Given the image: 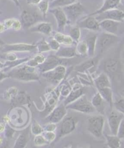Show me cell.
I'll return each instance as SVG.
<instances>
[{
    "instance_id": "obj_1",
    "label": "cell",
    "mask_w": 124,
    "mask_h": 148,
    "mask_svg": "<svg viewBox=\"0 0 124 148\" xmlns=\"http://www.w3.org/2000/svg\"><path fill=\"white\" fill-rule=\"evenodd\" d=\"M19 66L14 68V69L7 73L9 77L25 82L38 81L40 79V77L36 72L35 67L27 64L22 66Z\"/></svg>"
},
{
    "instance_id": "obj_2",
    "label": "cell",
    "mask_w": 124,
    "mask_h": 148,
    "mask_svg": "<svg viewBox=\"0 0 124 148\" xmlns=\"http://www.w3.org/2000/svg\"><path fill=\"white\" fill-rule=\"evenodd\" d=\"M118 41L119 37L117 35L103 31L97 35L95 45V53L99 54L104 53L105 51L114 46Z\"/></svg>"
},
{
    "instance_id": "obj_3",
    "label": "cell",
    "mask_w": 124,
    "mask_h": 148,
    "mask_svg": "<svg viewBox=\"0 0 124 148\" xmlns=\"http://www.w3.org/2000/svg\"><path fill=\"white\" fill-rule=\"evenodd\" d=\"M78 119L72 116H65L57 126V134L56 140L61 138L72 133L76 128Z\"/></svg>"
},
{
    "instance_id": "obj_4",
    "label": "cell",
    "mask_w": 124,
    "mask_h": 148,
    "mask_svg": "<svg viewBox=\"0 0 124 148\" xmlns=\"http://www.w3.org/2000/svg\"><path fill=\"white\" fill-rule=\"evenodd\" d=\"M105 118L102 115H93L87 119V130L94 137L99 138L103 135Z\"/></svg>"
},
{
    "instance_id": "obj_5",
    "label": "cell",
    "mask_w": 124,
    "mask_h": 148,
    "mask_svg": "<svg viewBox=\"0 0 124 148\" xmlns=\"http://www.w3.org/2000/svg\"><path fill=\"white\" fill-rule=\"evenodd\" d=\"M66 108L67 110L71 109L82 113H86V114H93L96 112L91 104V102L84 95L80 96L74 102L66 105Z\"/></svg>"
},
{
    "instance_id": "obj_6",
    "label": "cell",
    "mask_w": 124,
    "mask_h": 148,
    "mask_svg": "<svg viewBox=\"0 0 124 148\" xmlns=\"http://www.w3.org/2000/svg\"><path fill=\"white\" fill-rule=\"evenodd\" d=\"M62 9L66 15L67 22L71 25L76 23L85 10L83 5L77 1Z\"/></svg>"
},
{
    "instance_id": "obj_7",
    "label": "cell",
    "mask_w": 124,
    "mask_h": 148,
    "mask_svg": "<svg viewBox=\"0 0 124 148\" xmlns=\"http://www.w3.org/2000/svg\"><path fill=\"white\" fill-rule=\"evenodd\" d=\"M66 73L65 65H59L54 69L42 73V76L47 81L53 85H58L65 77Z\"/></svg>"
},
{
    "instance_id": "obj_8",
    "label": "cell",
    "mask_w": 124,
    "mask_h": 148,
    "mask_svg": "<svg viewBox=\"0 0 124 148\" xmlns=\"http://www.w3.org/2000/svg\"><path fill=\"white\" fill-rule=\"evenodd\" d=\"M68 59H63L55 55H49L43 64L37 66V70L41 73L51 70L59 65H66L69 63Z\"/></svg>"
},
{
    "instance_id": "obj_9",
    "label": "cell",
    "mask_w": 124,
    "mask_h": 148,
    "mask_svg": "<svg viewBox=\"0 0 124 148\" xmlns=\"http://www.w3.org/2000/svg\"><path fill=\"white\" fill-rule=\"evenodd\" d=\"M67 114V109L64 104L56 106L45 118L48 123L58 124Z\"/></svg>"
},
{
    "instance_id": "obj_10",
    "label": "cell",
    "mask_w": 124,
    "mask_h": 148,
    "mask_svg": "<svg viewBox=\"0 0 124 148\" xmlns=\"http://www.w3.org/2000/svg\"><path fill=\"white\" fill-rule=\"evenodd\" d=\"M20 18L22 26L25 29H29L31 27L37 23L41 17L35 12L25 9L21 12Z\"/></svg>"
},
{
    "instance_id": "obj_11",
    "label": "cell",
    "mask_w": 124,
    "mask_h": 148,
    "mask_svg": "<svg viewBox=\"0 0 124 148\" xmlns=\"http://www.w3.org/2000/svg\"><path fill=\"white\" fill-rule=\"evenodd\" d=\"M95 18L99 22L104 20H111L119 22H123L124 20V12L116 9H110L95 15Z\"/></svg>"
},
{
    "instance_id": "obj_12",
    "label": "cell",
    "mask_w": 124,
    "mask_h": 148,
    "mask_svg": "<svg viewBox=\"0 0 124 148\" xmlns=\"http://www.w3.org/2000/svg\"><path fill=\"white\" fill-rule=\"evenodd\" d=\"M123 118L124 115L122 113L116 109L111 110L107 116V119L112 135H117L118 129Z\"/></svg>"
},
{
    "instance_id": "obj_13",
    "label": "cell",
    "mask_w": 124,
    "mask_h": 148,
    "mask_svg": "<svg viewBox=\"0 0 124 148\" xmlns=\"http://www.w3.org/2000/svg\"><path fill=\"white\" fill-rule=\"evenodd\" d=\"M37 49L36 45L27 43L5 44L2 47L1 52L5 53L8 52H30Z\"/></svg>"
},
{
    "instance_id": "obj_14",
    "label": "cell",
    "mask_w": 124,
    "mask_h": 148,
    "mask_svg": "<svg viewBox=\"0 0 124 148\" xmlns=\"http://www.w3.org/2000/svg\"><path fill=\"white\" fill-rule=\"evenodd\" d=\"M77 26L80 28L91 31L97 32L100 30L99 22L95 18V16L88 15L82 20L77 22Z\"/></svg>"
},
{
    "instance_id": "obj_15",
    "label": "cell",
    "mask_w": 124,
    "mask_h": 148,
    "mask_svg": "<svg viewBox=\"0 0 124 148\" xmlns=\"http://www.w3.org/2000/svg\"><path fill=\"white\" fill-rule=\"evenodd\" d=\"M49 11L54 15L57 21V31L63 32L68 22L63 9L61 8H55L50 9Z\"/></svg>"
},
{
    "instance_id": "obj_16",
    "label": "cell",
    "mask_w": 124,
    "mask_h": 148,
    "mask_svg": "<svg viewBox=\"0 0 124 148\" xmlns=\"http://www.w3.org/2000/svg\"><path fill=\"white\" fill-rule=\"evenodd\" d=\"M120 23L121 22L111 20H104L99 21V26L100 29H102L103 31L117 35Z\"/></svg>"
},
{
    "instance_id": "obj_17",
    "label": "cell",
    "mask_w": 124,
    "mask_h": 148,
    "mask_svg": "<svg viewBox=\"0 0 124 148\" xmlns=\"http://www.w3.org/2000/svg\"><path fill=\"white\" fill-rule=\"evenodd\" d=\"M104 69L105 70V73L108 76H114L119 71V62L114 59L107 60L104 62Z\"/></svg>"
},
{
    "instance_id": "obj_18",
    "label": "cell",
    "mask_w": 124,
    "mask_h": 148,
    "mask_svg": "<svg viewBox=\"0 0 124 148\" xmlns=\"http://www.w3.org/2000/svg\"><path fill=\"white\" fill-rule=\"evenodd\" d=\"M84 93H85V91L82 85L76 84L74 87H72L71 92L65 99L63 104L66 106L71 102H74L80 96L84 95Z\"/></svg>"
},
{
    "instance_id": "obj_19",
    "label": "cell",
    "mask_w": 124,
    "mask_h": 148,
    "mask_svg": "<svg viewBox=\"0 0 124 148\" xmlns=\"http://www.w3.org/2000/svg\"><path fill=\"white\" fill-rule=\"evenodd\" d=\"M29 29L31 32H39L48 36L51 35L53 31L51 24L48 22L37 23L35 25L31 27Z\"/></svg>"
},
{
    "instance_id": "obj_20",
    "label": "cell",
    "mask_w": 124,
    "mask_h": 148,
    "mask_svg": "<svg viewBox=\"0 0 124 148\" xmlns=\"http://www.w3.org/2000/svg\"><path fill=\"white\" fill-rule=\"evenodd\" d=\"M91 102L95 111L97 112L100 115H104L105 109V103L106 102L98 92L93 96Z\"/></svg>"
},
{
    "instance_id": "obj_21",
    "label": "cell",
    "mask_w": 124,
    "mask_h": 148,
    "mask_svg": "<svg viewBox=\"0 0 124 148\" xmlns=\"http://www.w3.org/2000/svg\"><path fill=\"white\" fill-rule=\"evenodd\" d=\"M55 56L63 59H70L77 56L76 47L72 46L61 47L56 52Z\"/></svg>"
},
{
    "instance_id": "obj_22",
    "label": "cell",
    "mask_w": 124,
    "mask_h": 148,
    "mask_svg": "<svg viewBox=\"0 0 124 148\" xmlns=\"http://www.w3.org/2000/svg\"><path fill=\"white\" fill-rule=\"evenodd\" d=\"M10 101L12 107H17L29 103L30 97L25 92H18Z\"/></svg>"
},
{
    "instance_id": "obj_23",
    "label": "cell",
    "mask_w": 124,
    "mask_h": 148,
    "mask_svg": "<svg viewBox=\"0 0 124 148\" xmlns=\"http://www.w3.org/2000/svg\"><path fill=\"white\" fill-rule=\"evenodd\" d=\"M121 0H104V3L100 9L95 11L94 12L89 14V15H93L95 16L97 14H99L102 13L105 10L116 9L118 7V5H119Z\"/></svg>"
},
{
    "instance_id": "obj_24",
    "label": "cell",
    "mask_w": 124,
    "mask_h": 148,
    "mask_svg": "<svg viewBox=\"0 0 124 148\" xmlns=\"http://www.w3.org/2000/svg\"><path fill=\"white\" fill-rule=\"evenodd\" d=\"M52 37L60 44L63 45L65 46H72L73 43L74 42L69 35H65V34L59 31H52Z\"/></svg>"
},
{
    "instance_id": "obj_25",
    "label": "cell",
    "mask_w": 124,
    "mask_h": 148,
    "mask_svg": "<svg viewBox=\"0 0 124 148\" xmlns=\"http://www.w3.org/2000/svg\"><path fill=\"white\" fill-rule=\"evenodd\" d=\"M29 140V128L26 129L22 131L16 138L14 144L15 148H23L25 147Z\"/></svg>"
},
{
    "instance_id": "obj_26",
    "label": "cell",
    "mask_w": 124,
    "mask_h": 148,
    "mask_svg": "<svg viewBox=\"0 0 124 148\" xmlns=\"http://www.w3.org/2000/svg\"><path fill=\"white\" fill-rule=\"evenodd\" d=\"M94 83L97 90L106 87H111L110 77L105 72L102 73L95 78L94 81Z\"/></svg>"
},
{
    "instance_id": "obj_27",
    "label": "cell",
    "mask_w": 124,
    "mask_h": 148,
    "mask_svg": "<svg viewBox=\"0 0 124 148\" xmlns=\"http://www.w3.org/2000/svg\"><path fill=\"white\" fill-rule=\"evenodd\" d=\"M97 34H92L88 36L84 41L86 42L88 48L87 56L89 58H93L95 54V45H96Z\"/></svg>"
},
{
    "instance_id": "obj_28",
    "label": "cell",
    "mask_w": 124,
    "mask_h": 148,
    "mask_svg": "<svg viewBox=\"0 0 124 148\" xmlns=\"http://www.w3.org/2000/svg\"><path fill=\"white\" fill-rule=\"evenodd\" d=\"M98 92L102 96V98L106 102L111 108L113 106V94L111 87H106L97 90Z\"/></svg>"
},
{
    "instance_id": "obj_29",
    "label": "cell",
    "mask_w": 124,
    "mask_h": 148,
    "mask_svg": "<svg viewBox=\"0 0 124 148\" xmlns=\"http://www.w3.org/2000/svg\"><path fill=\"white\" fill-rule=\"evenodd\" d=\"M58 96L54 92L51 95V96L49 97L46 101V105H45V109L43 112V113H44L45 115H48L51 112L54 108L56 106V104L57 102Z\"/></svg>"
},
{
    "instance_id": "obj_30",
    "label": "cell",
    "mask_w": 124,
    "mask_h": 148,
    "mask_svg": "<svg viewBox=\"0 0 124 148\" xmlns=\"http://www.w3.org/2000/svg\"><path fill=\"white\" fill-rule=\"evenodd\" d=\"M106 145L110 148H119L121 146V139L117 135H106Z\"/></svg>"
},
{
    "instance_id": "obj_31",
    "label": "cell",
    "mask_w": 124,
    "mask_h": 148,
    "mask_svg": "<svg viewBox=\"0 0 124 148\" xmlns=\"http://www.w3.org/2000/svg\"><path fill=\"white\" fill-rule=\"evenodd\" d=\"M69 36L72 38L74 42L78 43L81 36L80 28L77 25H72L69 30Z\"/></svg>"
},
{
    "instance_id": "obj_32",
    "label": "cell",
    "mask_w": 124,
    "mask_h": 148,
    "mask_svg": "<svg viewBox=\"0 0 124 148\" xmlns=\"http://www.w3.org/2000/svg\"><path fill=\"white\" fill-rule=\"evenodd\" d=\"M76 2V0H53L49 4V8H63Z\"/></svg>"
},
{
    "instance_id": "obj_33",
    "label": "cell",
    "mask_w": 124,
    "mask_h": 148,
    "mask_svg": "<svg viewBox=\"0 0 124 148\" xmlns=\"http://www.w3.org/2000/svg\"><path fill=\"white\" fill-rule=\"evenodd\" d=\"M95 63H96V61L95 60V59H90L86 62H84L83 64L76 66V70L80 73H83L85 71L89 70V68H91V67L94 66Z\"/></svg>"
},
{
    "instance_id": "obj_34",
    "label": "cell",
    "mask_w": 124,
    "mask_h": 148,
    "mask_svg": "<svg viewBox=\"0 0 124 148\" xmlns=\"http://www.w3.org/2000/svg\"><path fill=\"white\" fill-rule=\"evenodd\" d=\"M37 7L44 18H46L49 8V0H41V1L37 4Z\"/></svg>"
},
{
    "instance_id": "obj_35",
    "label": "cell",
    "mask_w": 124,
    "mask_h": 148,
    "mask_svg": "<svg viewBox=\"0 0 124 148\" xmlns=\"http://www.w3.org/2000/svg\"><path fill=\"white\" fill-rule=\"evenodd\" d=\"M77 55H80V56H83L87 55L88 48L86 42L82 40V42H78L76 47Z\"/></svg>"
},
{
    "instance_id": "obj_36",
    "label": "cell",
    "mask_w": 124,
    "mask_h": 148,
    "mask_svg": "<svg viewBox=\"0 0 124 148\" xmlns=\"http://www.w3.org/2000/svg\"><path fill=\"white\" fill-rule=\"evenodd\" d=\"M36 47L39 53L48 52V51L51 50L50 49V48L49 47L48 41L45 40L44 38L42 39L41 40L39 41L36 44Z\"/></svg>"
},
{
    "instance_id": "obj_37",
    "label": "cell",
    "mask_w": 124,
    "mask_h": 148,
    "mask_svg": "<svg viewBox=\"0 0 124 148\" xmlns=\"http://www.w3.org/2000/svg\"><path fill=\"white\" fill-rule=\"evenodd\" d=\"M113 106L115 109L120 112L124 115V97H121L113 101Z\"/></svg>"
},
{
    "instance_id": "obj_38",
    "label": "cell",
    "mask_w": 124,
    "mask_h": 148,
    "mask_svg": "<svg viewBox=\"0 0 124 148\" xmlns=\"http://www.w3.org/2000/svg\"><path fill=\"white\" fill-rule=\"evenodd\" d=\"M31 132L33 135H40L44 132L43 127H42L40 124H39L37 121H34L31 126Z\"/></svg>"
},
{
    "instance_id": "obj_39",
    "label": "cell",
    "mask_w": 124,
    "mask_h": 148,
    "mask_svg": "<svg viewBox=\"0 0 124 148\" xmlns=\"http://www.w3.org/2000/svg\"><path fill=\"white\" fill-rule=\"evenodd\" d=\"M33 142H34V144L35 146H44L49 144L48 141L45 139V138L43 136L42 134L35 135L34 139H33Z\"/></svg>"
},
{
    "instance_id": "obj_40",
    "label": "cell",
    "mask_w": 124,
    "mask_h": 148,
    "mask_svg": "<svg viewBox=\"0 0 124 148\" xmlns=\"http://www.w3.org/2000/svg\"><path fill=\"white\" fill-rule=\"evenodd\" d=\"M18 92V91L17 88H16L15 87H11L9 88L6 92L4 93V98L6 100L10 101L16 94H17Z\"/></svg>"
},
{
    "instance_id": "obj_41",
    "label": "cell",
    "mask_w": 124,
    "mask_h": 148,
    "mask_svg": "<svg viewBox=\"0 0 124 148\" xmlns=\"http://www.w3.org/2000/svg\"><path fill=\"white\" fill-rule=\"evenodd\" d=\"M43 136L45 138L48 143H52V141L56 140V134L54 132H48V131H44L42 134Z\"/></svg>"
},
{
    "instance_id": "obj_42",
    "label": "cell",
    "mask_w": 124,
    "mask_h": 148,
    "mask_svg": "<svg viewBox=\"0 0 124 148\" xmlns=\"http://www.w3.org/2000/svg\"><path fill=\"white\" fill-rule=\"evenodd\" d=\"M50 49L57 51L60 47V44L55 40L52 37L51 38H49L48 40Z\"/></svg>"
},
{
    "instance_id": "obj_43",
    "label": "cell",
    "mask_w": 124,
    "mask_h": 148,
    "mask_svg": "<svg viewBox=\"0 0 124 148\" xmlns=\"http://www.w3.org/2000/svg\"><path fill=\"white\" fill-rule=\"evenodd\" d=\"M2 58L6 61H14L17 59V56L14 52H8L5 53L4 56H2Z\"/></svg>"
},
{
    "instance_id": "obj_44",
    "label": "cell",
    "mask_w": 124,
    "mask_h": 148,
    "mask_svg": "<svg viewBox=\"0 0 124 148\" xmlns=\"http://www.w3.org/2000/svg\"><path fill=\"white\" fill-rule=\"evenodd\" d=\"M57 124H55L53 123H48L46 124H45L43 129L44 131H48V132H54L55 130L57 129Z\"/></svg>"
},
{
    "instance_id": "obj_45",
    "label": "cell",
    "mask_w": 124,
    "mask_h": 148,
    "mask_svg": "<svg viewBox=\"0 0 124 148\" xmlns=\"http://www.w3.org/2000/svg\"><path fill=\"white\" fill-rule=\"evenodd\" d=\"M117 135L121 140H124V118L119 125Z\"/></svg>"
},
{
    "instance_id": "obj_46",
    "label": "cell",
    "mask_w": 124,
    "mask_h": 148,
    "mask_svg": "<svg viewBox=\"0 0 124 148\" xmlns=\"http://www.w3.org/2000/svg\"><path fill=\"white\" fill-rule=\"evenodd\" d=\"M72 88H71V87L69 86V85L66 84V85H64L63 87L61 88V96H64L65 98H66L67 95L69 94V93L71 92Z\"/></svg>"
},
{
    "instance_id": "obj_47",
    "label": "cell",
    "mask_w": 124,
    "mask_h": 148,
    "mask_svg": "<svg viewBox=\"0 0 124 148\" xmlns=\"http://www.w3.org/2000/svg\"><path fill=\"white\" fill-rule=\"evenodd\" d=\"M4 132H5V137L10 138L12 137L13 135L15 133V131L12 128H11L9 126H8V125H5V129L4 130Z\"/></svg>"
},
{
    "instance_id": "obj_48",
    "label": "cell",
    "mask_w": 124,
    "mask_h": 148,
    "mask_svg": "<svg viewBox=\"0 0 124 148\" xmlns=\"http://www.w3.org/2000/svg\"><path fill=\"white\" fill-rule=\"evenodd\" d=\"M32 59L36 62L38 65H39L43 63L45 60H46V58H45V57L43 54H42V53H39L36 55Z\"/></svg>"
},
{
    "instance_id": "obj_49",
    "label": "cell",
    "mask_w": 124,
    "mask_h": 148,
    "mask_svg": "<svg viewBox=\"0 0 124 148\" xmlns=\"http://www.w3.org/2000/svg\"><path fill=\"white\" fill-rule=\"evenodd\" d=\"M21 27H22V24L21 23V21L17 19L14 18L12 29H13L14 31H20L21 29Z\"/></svg>"
},
{
    "instance_id": "obj_50",
    "label": "cell",
    "mask_w": 124,
    "mask_h": 148,
    "mask_svg": "<svg viewBox=\"0 0 124 148\" xmlns=\"http://www.w3.org/2000/svg\"><path fill=\"white\" fill-rule=\"evenodd\" d=\"M13 21H14V19L13 18H10V19H7L5 20L4 22V25L6 28V29H10L12 28V26L13 24Z\"/></svg>"
},
{
    "instance_id": "obj_51",
    "label": "cell",
    "mask_w": 124,
    "mask_h": 148,
    "mask_svg": "<svg viewBox=\"0 0 124 148\" xmlns=\"http://www.w3.org/2000/svg\"><path fill=\"white\" fill-rule=\"evenodd\" d=\"M9 77L8 73L3 70H0V81H3L4 79Z\"/></svg>"
},
{
    "instance_id": "obj_52",
    "label": "cell",
    "mask_w": 124,
    "mask_h": 148,
    "mask_svg": "<svg viewBox=\"0 0 124 148\" xmlns=\"http://www.w3.org/2000/svg\"><path fill=\"white\" fill-rule=\"evenodd\" d=\"M40 1L41 0H26L27 4L31 5H37Z\"/></svg>"
},
{
    "instance_id": "obj_53",
    "label": "cell",
    "mask_w": 124,
    "mask_h": 148,
    "mask_svg": "<svg viewBox=\"0 0 124 148\" xmlns=\"http://www.w3.org/2000/svg\"><path fill=\"white\" fill-rule=\"evenodd\" d=\"M5 129V124L3 123H0V134L4 132Z\"/></svg>"
},
{
    "instance_id": "obj_54",
    "label": "cell",
    "mask_w": 124,
    "mask_h": 148,
    "mask_svg": "<svg viewBox=\"0 0 124 148\" xmlns=\"http://www.w3.org/2000/svg\"><path fill=\"white\" fill-rule=\"evenodd\" d=\"M5 29H6V28H5L4 23H0V33L3 32Z\"/></svg>"
},
{
    "instance_id": "obj_55",
    "label": "cell",
    "mask_w": 124,
    "mask_h": 148,
    "mask_svg": "<svg viewBox=\"0 0 124 148\" xmlns=\"http://www.w3.org/2000/svg\"><path fill=\"white\" fill-rule=\"evenodd\" d=\"M12 1L15 4L16 6H20V0H12Z\"/></svg>"
},
{
    "instance_id": "obj_56",
    "label": "cell",
    "mask_w": 124,
    "mask_h": 148,
    "mask_svg": "<svg viewBox=\"0 0 124 148\" xmlns=\"http://www.w3.org/2000/svg\"><path fill=\"white\" fill-rule=\"evenodd\" d=\"M4 68V63H3L1 61H0V70H3Z\"/></svg>"
},
{
    "instance_id": "obj_57",
    "label": "cell",
    "mask_w": 124,
    "mask_h": 148,
    "mask_svg": "<svg viewBox=\"0 0 124 148\" xmlns=\"http://www.w3.org/2000/svg\"><path fill=\"white\" fill-rule=\"evenodd\" d=\"M5 43H4V41H3L0 38V47H2V46H3L4 45H5Z\"/></svg>"
},
{
    "instance_id": "obj_58",
    "label": "cell",
    "mask_w": 124,
    "mask_h": 148,
    "mask_svg": "<svg viewBox=\"0 0 124 148\" xmlns=\"http://www.w3.org/2000/svg\"><path fill=\"white\" fill-rule=\"evenodd\" d=\"M2 143H3V138L1 136H0V145L2 144Z\"/></svg>"
},
{
    "instance_id": "obj_59",
    "label": "cell",
    "mask_w": 124,
    "mask_h": 148,
    "mask_svg": "<svg viewBox=\"0 0 124 148\" xmlns=\"http://www.w3.org/2000/svg\"><path fill=\"white\" fill-rule=\"evenodd\" d=\"M3 47V46H2ZM2 47H0V52L1 51V49H2Z\"/></svg>"
},
{
    "instance_id": "obj_60",
    "label": "cell",
    "mask_w": 124,
    "mask_h": 148,
    "mask_svg": "<svg viewBox=\"0 0 124 148\" xmlns=\"http://www.w3.org/2000/svg\"><path fill=\"white\" fill-rule=\"evenodd\" d=\"M1 14V12H0V14Z\"/></svg>"
}]
</instances>
